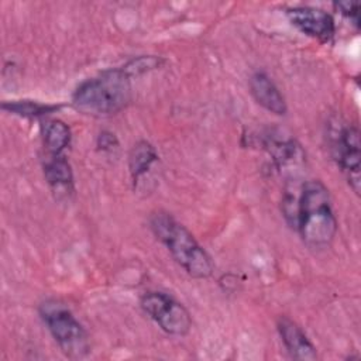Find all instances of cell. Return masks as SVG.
Here are the masks:
<instances>
[{
  "mask_svg": "<svg viewBox=\"0 0 361 361\" xmlns=\"http://www.w3.org/2000/svg\"><path fill=\"white\" fill-rule=\"evenodd\" d=\"M276 327L281 340L292 358L300 361H313L317 358L316 347L312 344L305 331L293 320L281 316L276 323Z\"/></svg>",
  "mask_w": 361,
  "mask_h": 361,
  "instance_id": "obj_8",
  "label": "cell"
},
{
  "mask_svg": "<svg viewBox=\"0 0 361 361\" xmlns=\"http://www.w3.org/2000/svg\"><path fill=\"white\" fill-rule=\"evenodd\" d=\"M329 148L351 189L360 195V131L355 126L336 120L329 128Z\"/></svg>",
  "mask_w": 361,
  "mask_h": 361,
  "instance_id": "obj_5",
  "label": "cell"
},
{
  "mask_svg": "<svg viewBox=\"0 0 361 361\" xmlns=\"http://www.w3.org/2000/svg\"><path fill=\"white\" fill-rule=\"evenodd\" d=\"M97 145L103 151H113L118 145V142H117V138L114 137V134H111L109 131H102L97 138Z\"/></svg>",
  "mask_w": 361,
  "mask_h": 361,
  "instance_id": "obj_16",
  "label": "cell"
},
{
  "mask_svg": "<svg viewBox=\"0 0 361 361\" xmlns=\"http://www.w3.org/2000/svg\"><path fill=\"white\" fill-rule=\"evenodd\" d=\"M154 235L166 247L172 258L196 279H206L213 274V261L192 233L166 212H155L149 217Z\"/></svg>",
  "mask_w": 361,
  "mask_h": 361,
  "instance_id": "obj_2",
  "label": "cell"
},
{
  "mask_svg": "<svg viewBox=\"0 0 361 361\" xmlns=\"http://www.w3.org/2000/svg\"><path fill=\"white\" fill-rule=\"evenodd\" d=\"M158 161V154L155 148L147 141H138L130 151L128 168L134 182H137L142 175H145L151 166Z\"/></svg>",
  "mask_w": 361,
  "mask_h": 361,
  "instance_id": "obj_11",
  "label": "cell"
},
{
  "mask_svg": "<svg viewBox=\"0 0 361 361\" xmlns=\"http://www.w3.org/2000/svg\"><path fill=\"white\" fill-rule=\"evenodd\" d=\"M71 144V130L61 120H52L45 126L44 147L48 155H62Z\"/></svg>",
  "mask_w": 361,
  "mask_h": 361,
  "instance_id": "obj_12",
  "label": "cell"
},
{
  "mask_svg": "<svg viewBox=\"0 0 361 361\" xmlns=\"http://www.w3.org/2000/svg\"><path fill=\"white\" fill-rule=\"evenodd\" d=\"M295 228L310 248L330 245L337 231L329 189L317 179L306 180L300 188Z\"/></svg>",
  "mask_w": 361,
  "mask_h": 361,
  "instance_id": "obj_1",
  "label": "cell"
},
{
  "mask_svg": "<svg viewBox=\"0 0 361 361\" xmlns=\"http://www.w3.org/2000/svg\"><path fill=\"white\" fill-rule=\"evenodd\" d=\"M289 21L303 34L320 41L330 42L336 34L333 17L320 8L300 6L290 7L286 11Z\"/></svg>",
  "mask_w": 361,
  "mask_h": 361,
  "instance_id": "obj_7",
  "label": "cell"
},
{
  "mask_svg": "<svg viewBox=\"0 0 361 361\" xmlns=\"http://www.w3.org/2000/svg\"><path fill=\"white\" fill-rule=\"evenodd\" d=\"M250 89L255 102L261 104L265 110L276 116L286 114L288 107L285 97L265 72H255L250 78Z\"/></svg>",
  "mask_w": 361,
  "mask_h": 361,
  "instance_id": "obj_9",
  "label": "cell"
},
{
  "mask_svg": "<svg viewBox=\"0 0 361 361\" xmlns=\"http://www.w3.org/2000/svg\"><path fill=\"white\" fill-rule=\"evenodd\" d=\"M39 316L66 357L76 360L87 355L90 350L87 333L65 305L47 300L39 306Z\"/></svg>",
  "mask_w": 361,
  "mask_h": 361,
  "instance_id": "obj_4",
  "label": "cell"
},
{
  "mask_svg": "<svg viewBox=\"0 0 361 361\" xmlns=\"http://www.w3.org/2000/svg\"><path fill=\"white\" fill-rule=\"evenodd\" d=\"M334 7L337 10H340V13L350 18V21H353L354 25L358 27L360 24V7H358V3L357 1H338V3H334Z\"/></svg>",
  "mask_w": 361,
  "mask_h": 361,
  "instance_id": "obj_15",
  "label": "cell"
},
{
  "mask_svg": "<svg viewBox=\"0 0 361 361\" xmlns=\"http://www.w3.org/2000/svg\"><path fill=\"white\" fill-rule=\"evenodd\" d=\"M1 109L23 117H38V116L52 113L54 110H58L59 106L44 104V103L31 102V100H14V102H4L1 104Z\"/></svg>",
  "mask_w": 361,
  "mask_h": 361,
  "instance_id": "obj_13",
  "label": "cell"
},
{
  "mask_svg": "<svg viewBox=\"0 0 361 361\" xmlns=\"http://www.w3.org/2000/svg\"><path fill=\"white\" fill-rule=\"evenodd\" d=\"M159 65H161V58H157V56H140L137 59L130 61L127 65L123 66V69L130 76H134V75H141L144 72L157 69Z\"/></svg>",
  "mask_w": 361,
  "mask_h": 361,
  "instance_id": "obj_14",
  "label": "cell"
},
{
  "mask_svg": "<svg viewBox=\"0 0 361 361\" xmlns=\"http://www.w3.org/2000/svg\"><path fill=\"white\" fill-rule=\"evenodd\" d=\"M131 100V76L123 69H109L82 82L72 97L75 107L94 116L113 114Z\"/></svg>",
  "mask_w": 361,
  "mask_h": 361,
  "instance_id": "obj_3",
  "label": "cell"
},
{
  "mask_svg": "<svg viewBox=\"0 0 361 361\" xmlns=\"http://www.w3.org/2000/svg\"><path fill=\"white\" fill-rule=\"evenodd\" d=\"M142 310L171 336H186L192 327V319L186 307L164 292H147L141 298Z\"/></svg>",
  "mask_w": 361,
  "mask_h": 361,
  "instance_id": "obj_6",
  "label": "cell"
},
{
  "mask_svg": "<svg viewBox=\"0 0 361 361\" xmlns=\"http://www.w3.org/2000/svg\"><path fill=\"white\" fill-rule=\"evenodd\" d=\"M44 176L58 197L73 192V173L63 154L48 155L44 164Z\"/></svg>",
  "mask_w": 361,
  "mask_h": 361,
  "instance_id": "obj_10",
  "label": "cell"
}]
</instances>
